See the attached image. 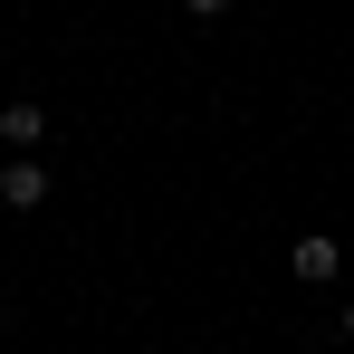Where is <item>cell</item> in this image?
Instances as JSON below:
<instances>
[{"label": "cell", "mask_w": 354, "mask_h": 354, "mask_svg": "<svg viewBox=\"0 0 354 354\" xmlns=\"http://www.w3.org/2000/svg\"><path fill=\"white\" fill-rule=\"evenodd\" d=\"M288 268H297V278H306V288H326V278H335L345 259H335V239L316 230V239H297V249H288Z\"/></svg>", "instance_id": "cell-1"}, {"label": "cell", "mask_w": 354, "mask_h": 354, "mask_svg": "<svg viewBox=\"0 0 354 354\" xmlns=\"http://www.w3.org/2000/svg\"><path fill=\"white\" fill-rule=\"evenodd\" d=\"M0 201H10V211H39V201H48V173H39V163L19 153V163L0 173Z\"/></svg>", "instance_id": "cell-2"}, {"label": "cell", "mask_w": 354, "mask_h": 354, "mask_svg": "<svg viewBox=\"0 0 354 354\" xmlns=\"http://www.w3.org/2000/svg\"><path fill=\"white\" fill-rule=\"evenodd\" d=\"M39 134H48V106H0V144H19V153H29Z\"/></svg>", "instance_id": "cell-3"}, {"label": "cell", "mask_w": 354, "mask_h": 354, "mask_svg": "<svg viewBox=\"0 0 354 354\" xmlns=\"http://www.w3.org/2000/svg\"><path fill=\"white\" fill-rule=\"evenodd\" d=\"M182 10H192V19H221V10H230V0H182Z\"/></svg>", "instance_id": "cell-4"}, {"label": "cell", "mask_w": 354, "mask_h": 354, "mask_svg": "<svg viewBox=\"0 0 354 354\" xmlns=\"http://www.w3.org/2000/svg\"><path fill=\"white\" fill-rule=\"evenodd\" d=\"M345 345H354V306H345Z\"/></svg>", "instance_id": "cell-5"}, {"label": "cell", "mask_w": 354, "mask_h": 354, "mask_svg": "<svg viewBox=\"0 0 354 354\" xmlns=\"http://www.w3.org/2000/svg\"><path fill=\"white\" fill-rule=\"evenodd\" d=\"M0 326H10V306H0Z\"/></svg>", "instance_id": "cell-6"}]
</instances>
